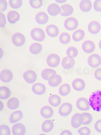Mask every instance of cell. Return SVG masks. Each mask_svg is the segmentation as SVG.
Listing matches in <instances>:
<instances>
[{
  "label": "cell",
  "mask_w": 101,
  "mask_h": 135,
  "mask_svg": "<svg viewBox=\"0 0 101 135\" xmlns=\"http://www.w3.org/2000/svg\"><path fill=\"white\" fill-rule=\"evenodd\" d=\"M89 105L94 111L101 112V90L92 92L89 98Z\"/></svg>",
  "instance_id": "1"
},
{
  "label": "cell",
  "mask_w": 101,
  "mask_h": 135,
  "mask_svg": "<svg viewBox=\"0 0 101 135\" xmlns=\"http://www.w3.org/2000/svg\"><path fill=\"white\" fill-rule=\"evenodd\" d=\"M30 36L33 40L38 42L43 41L45 37L44 31L39 27L33 28L30 31Z\"/></svg>",
  "instance_id": "2"
},
{
  "label": "cell",
  "mask_w": 101,
  "mask_h": 135,
  "mask_svg": "<svg viewBox=\"0 0 101 135\" xmlns=\"http://www.w3.org/2000/svg\"><path fill=\"white\" fill-rule=\"evenodd\" d=\"M61 61L60 58L57 54L52 53L49 55L46 60L47 65L50 67L54 68L58 67Z\"/></svg>",
  "instance_id": "3"
},
{
  "label": "cell",
  "mask_w": 101,
  "mask_h": 135,
  "mask_svg": "<svg viewBox=\"0 0 101 135\" xmlns=\"http://www.w3.org/2000/svg\"><path fill=\"white\" fill-rule=\"evenodd\" d=\"M87 61L90 66L93 68H96L101 64V57L97 54H93L89 56Z\"/></svg>",
  "instance_id": "4"
},
{
  "label": "cell",
  "mask_w": 101,
  "mask_h": 135,
  "mask_svg": "<svg viewBox=\"0 0 101 135\" xmlns=\"http://www.w3.org/2000/svg\"><path fill=\"white\" fill-rule=\"evenodd\" d=\"M78 22L77 19L73 17H70L66 18L64 22V26L67 30H73L78 27Z\"/></svg>",
  "instance_id": "5"
},
{
  "label": "cell",
  "mask_w": 101,
  "mask_h": 135,
  "mask_svg": "<svg viewBox=\"0 0 101 135\" xmlns=\"http://www.w3.org/2000/svg\"><path fill=\"white\" fill-rule=\"evenodd\" d=\"M23 77L26 82L30 84L34 83L37 79L36 73L32 70H28L26 71L23 74Z\"/></svg>",
  "instance_id": "6"
},
{
  "label": "cell",
  "mask_w": 101,
  "mask_h": 135,
  "mask_svg": "<svg viewBox=\"0 0 101 135\" xmlns=\"http://www.w3.org/2000/svg\"><path fill=\"white\" fill-rule=\"evenodd\" d=\"M72 106L69 102L62 104L59 107L58 113L59 115L63 117H66L68 116L71 112Z\"/></svg>",
  "instance_id": "7"
},
{
  "label": "cell",
  "mask_w": 101,
  "mask_h": 135,
  "mask_svg": "<svg viewBox=\"0 0 101 135\" xmlns=\"http://www.w3.org/2000/svg\"><path fill=\"white\" fill-rule=\"evenodd\" d=\"M12 41L15 46L17 47H20L24 44L26 38L24 35L22 33L17 32L13 35L12 37Z\"/></svg>",
  "instance_id": "8"
},
{
  "label": "cell",
  "mask_w": 101,
  "mask_h": 135,
  "mask_svg": "<svg viewBox=\"0 0 101 135\" xmlns=\"http://www.w3.org/2000/svg\"><path fill=\"white\" fill-rule=\"evenodd\" d=\"M76 105L79 110L82 111H87L90 109L89 101L84 97L79 98L76 102Z\"/></svg>",
  "instance_id": "9"
},
{
  "label": "cell",
  "mask_w": 101,
  "mask_h": 135,
  "mask_svg": "<svg viewBox=\"0 0 101 135\" xmlns=\"http://www.w3.org/2000/svg\"><path fill=\"white\" fill-rule=\"evenodd\" d=\"M83 122V117L82 114L76 113L72 116L71 120V124L74 128L77 129L79 127Z\"/></svg>",
  "instance_id": "10"
},
{
  "label": "cell",
  "mask_w": 101,
  "mask_h": 135,
  "mask_svg": "<svg viewBox=\"0 0 101 135\" xmlns=\"http://www.w3.org/2000/svg\"><path fill=\"white\" fill-rule=\"evenodd\" d=\"M13 73L10 70L8 69H4L1 72L0 79L3 82L7 83L10 82L12 80Z\"/></svg>",
  "instance_id": "11"
},
{
  "label": "cell",
  "mask_w": 101,
  "mask_h": 135,
  "mask_svg": "<svg viewBox=\"0 0 101 135\" xmlns=\"http://www.w3.org/2000/svg\"><path fill=\"white\" fill-rule=\"evenodd\" d=\"M83 51L85 53L89 54L93 52L95 49L94 43L92 41L87 40L84 41L82 46Z\"/></svg>",
  "instance_id": "12"
},
{
  "label": "cell",
  "mask_w": 101,
  "mask_h": 135,
  "mask_svg": "<svg viewBox=\"0 0 101 135\" xmlns=\"http://www.w3.org/2000/svg\"><path fill=\"white\" fill-rule=\"evenodd\" d=\"M12 130V133L14 135H24L26 132V129L24 125L20 123L14 125Z\"/></svg>",
  "instance_id": "13"
},
{
  "label": "cell",
  "mask_w": 101,
  "mask_h": 135,
  "mask_svg": "<svg viewBox=\"0 0 101 135\" xmlns=\"http://www.w3.org/2000/svg\"><path fill=\"white\" fill-rule=\"evenodd\" d=\"M73 88L75 90L81 91H83L86 87V83L82 79L77 78L74 79L72 83Z\"/></svg>",
  "instance_id": "14"
},
{
  "label": "cell",
  "mask_w": 101,
  "mask_h": 135,
  "mask_svg": "<svg viewBox=\"0 0 101 135\" xmlns=\"http://www.w3.org/2000/svg\"><path fill=\"white\" fill-rule=\"evenodd\" d=\"M40 114L44 118L48 119L52 117L54 115V111L50 106L46 105L42 107L40 110Z\"/></svg>",
  "instance_id": "15"
},
{
  "label": "cell",
  "mask_w": 101,
  "mask_h": 135,
  "mask_svg": "<svg viewBox=\"0 0 101 135\" xmlns=\"http://www.w3.org/2000/svg\"><path fill=\"white\" fill-rule=\"evenodd\" d=\"M45 86L43 84L37 83L34 84L32 87V90L34 94L38 95L44 94L46 91Z\"/></svg>",
  "instance_id": "16"
},
{
  "label": "cell",
  "mask_w": 101,
  "mask_h": 135,
  "mask_svg": "<svg viewBox=\"0 0 101 135\" xmlns=\"http://www.w3.org/2000/svg\"><path fill=\"white\" fill-rule=\"evenodd\" d=\"M100 23L96 21H93L88 24L87 28L89 32L95 35L98 33L101 29Z\"/></svg>",
  "instance_id": "17"
},
{
  "label": "cell",
  "mask_w": 101,
  "mask_h": 135,
  "mask_svg": "<svg viewBox=\"0 0 101 135\" xmlns=\"http://www.w3.org/2000/svg\"><path fill=\"white\" fill-rule=\"evenodd\" d=\"M45 31L47 35L51 38L57 37L59 32L58 27L53 24H50L47 25L45 28Z\"/></svg>",
  "instance_id": "18"
},
{
  "label": "cell",
  "mask_w": 101,
  "mask_h": 135,
  "mask_svg": "<svg viewBox=\"0 0 101 135\" xmlns=\"http://www.w3.org/2000/svg\"><path fill=\"white\" fill-rule=\"evenodd\" d=\"M23 117L22 112L20 110H16L14 111L10 115L9 121L11 124H14L20 121Z\"/></svg>",
  "instance_id": "19"
},
{
  "label": "cell",
  "mask_w": 101,
  "mask_h": 135,
  "mask_svg": "<svg viewBox=\"0 0 101 135\" xmlns=\"http://www.w3.org/2000/svg\"><path fill=\"white\" fill-rule=\"evenodd\" d=\"M49 20V17L45 12L41 11L37 13L35 16V20L38 24L42 25L46 23Z\"/></svg>",
  "instance_id": "20"
},
{
  "label": "cell",
  "mask_w": 101,
  "mask_h": 135,
  "mask_svg": "<svg viewBox=\"0 0 101 135\" xmlns=\"http://www.w3.org/2000/svg\"><path fill=\"white\" fill-rule=\"evenodd\" d=\"M7 17L8 22L11 24H14L18 21L20 19L19 13L15 11H10L8 13Z\"/></svg>",
  "instance_id": "21"
},
{
  "label": "cell",
  "mask_w": 101,
  "mask_h": 135,
  "mask_svg": "<svg viewBox=\"0 0 101 135\" xmlns=\"http://www.w3.org/2000/svg\"><path fill=\"white\" fill-rule=\"evenodd\" d=\"M48 81L50 86L55 87L58 86L62 83V79L60 75L56 74L52 76Z\"/></svg>",
  "instance_id": "22"
},
{
  "label": "cell",
  "mask_w": 101,
  "mask_h": 135,
  "mask_svg": "<svg viewBox=\"0 0 101 135\" xmlns=\"http://www.w3.org/2000/svg\"><path fill=\"white\" fill-rule=\"evenodd\" d=\"M61 9L56 4L53 3L49 5L47 8V12L51 16H55L60 13Z\"/></svg>",
  "instance_id": "23"
},
{
  "label": "cell",
  "mask_w": 101,
  "mask_h": 135,
  "mask_svg": "<svg viewBox=\"0 0 101 135\" xmlns=\"http://www.w3.org/2000/svg\"><path fill=\"white\" fill-rule=\"evenodd\" d=\"M61 16L67 17L71 15L73 13L74 9L72 7L68 4H65L61 6Z\"/></svg>",
  "instance_id": "24"
},
{
  "label": "cell",
  "mask_w": 101,
  "mask_h": 135,
  "mask_svg": "<svg viewBox=\"0 0 101 135\" xmlns=\"http://www.w3.org/2000/svg\"><path fill=\"white\" fill-rule=\"evenodd\" d=\"M75 64L74 59L68 56L64 57L62 60V66L65 69H68L71 68L73 67Z\"/></svg>",
  "instance_id": "25"
},
{
  "label": "cell",
  "mask_w": 101,
  "mask_h": 135,
  "mask_svg": "<svg viewBox=\"0 0 101 135\" xmlns=\"http://www.w3.org/2000/svg\"><path fill=\"white\" fill-rule=\"evenodd\" d=\"M20 105V101L17 97H13L7 101V108L11 110H14L18 109Z\"/></svg>",
  "instance_id": "26"
},
{
  "label": "cell",
  "mask_w": 101,
  "mask_h": 135,
  "mask_svg": "<svg viewBox=\"0 0 101 135\" xmlns=\"http://www.w3.org/2000/svg\"><path fill=\"white\" fill-rule=\"evenodd\" d=\"M54 126L53 122L51 120H45L42 123L41 128L42 131L45 133H48L51 131Z\"/></svg>",
  "instance_id": "27"
},
{
  "label": "cell",
  "mask_w": 101,
  "mask_h": 135,
  "mask_svg": "<svg viewBox=\"0 0 101 135\" xmlns=\"http://www.w3.org/2000/svg\"><path fill=\"white\" fill-rule=\"evenodd\" d=\"M49 104L54 107H57L60 105L61 102L60 96L56 94H52L49 97L48 100Z\"/></svg>",
  "instance_id": "28"
},
{
  "label": "cell",
  "mask_w": 101,
  "mask_h": 135,
  "mask_svg": "<svg viewBox=\"0 0 101 135\" xmlns=\"http://www.w3.org/2000/svg\"><path fill=\"white\" fill-rule=\"evenodd\" d=\"M92 7V3L90 0H83L81 1L80 3L79 8L83 12H89L91 9Z\"/></svg>",
  "instance_id": "29"
},
{
  "label": "cell",
  "mask_w": 101,
  "mask_h": 135,
  "mask_svg": "<svg viewBox=\"0 0 101 135\" xmlns=\"http://www.w3.org/2000/svg\"><path fill=\"white\" fill-rule=\"evenodd\" d=\"M10 89L6 86H1L0 87V99L5 100L8 99L11 95Z\"/></svg>",
  "instance_id": "30"
},
{
  "label": "cell",
  "mask_w": 101,
  "mask_h": 135,
  "mask_svg": "<svg viewBox=\"0 0 101 135\" xmlns=\"http://www.w3.org/2000/svg\"><path fill=\"white\" fill-rule=\"evenodd\" d=\"M43 48L42 45L40 43H34L32 44L29 48L30 52L33 55H37L41 52Z\"/></svg>",
  "instance_id": "31"
},
{
  "label": "cell",
  "mask_w": 101,
  "mask_h": 135,
  "mask_svg": "<svg viewBox=\"0 0 101 135\" xmlns=\"http://www.w3.org/2000/svg\"><path fill=\"white\" fill-rule=\"evenodd\" d=\"M56 74V71L50 68H46L41 72V75L42 78L44 80L48 81L50 77L53 75Z\"/></svg>",
  "instance_id": "32"
},
{
  "label": "cell",
  "mask_w": 101,
  "mask_h": 135,
  "mask_svg": "<svg viewBox=\"0 0 101 135\" xmlns=\"http://www.w3.org/2000/svg\"><path fill=\"white\" fill-rule=\"evenodd\" d=\"M71 90V87L67 83H64L61 85L59 89L60 94L63 96L68 95Z\"/></svg>",
  "instance_id": "33"
},
{
  "label": "cell",
  "mask_w": 101,
  "mask_h": 135,
  "mask_svg": "<svg viewBox=\"0 0 101 135\" xmlns=\"http://www.w3.org/2000/svg\"><path fill=\"white\" fill-rule=\"evenodd\" d=\"M85 35L84 31L81 29H79L73 33L72 38L73 41L75 42L80 41L84 38Z\"/></svg>",
  "instance_id": "34"
},
{
  "label": "cell",
  "mask_w": 101,
  "mask_h": 135,
  "mask_svg": "<svg viewBox=\"0 0 101 135\" xmlns=\"http://www.w3.org/2000/svg\"><path fill=\"white\" fill-rule=\"evenodd\" d=\"M60 42L63 44H68L70 41L71 37L70 35L66 32L61 33L59 37Z\"/></svg>",
  "instance_id": "35"
},
{
  "label": "cell",
  "mask_w": 101,
  "mask_h": 135,
  "mask_svg": "<svg viewBox=\"0 0 101 135\" xmlns=\"http://www.w3.org/2000/svg\"><path fill=\"white\" fill-rule=\"evenodd\" d=\"M78 51L75 47L71 46L69 47L66 51V54L67 56L72 58H74L78 56Z\"/></svg>",
  "instance_id": "36"
},
{
  "label": "cell",
  "mask_w": 101,
  "mask_h": 135,
  "mask_svg": "<svg viewBox=\"0 0 101 135\" xmlns=\"http://www.w3.org/2000/svg\"><path fill=\"white\" fill-rule=\"evenodd\" d=\"M82 114L83 117L82 125H87L90 124L93 120V117L91 115L87 112H84Z\"/></svg>",
  "instance_id": "37"
},
{
  "label": "cell",
  "mask_w": 101,
  "mask_h": 135,
  "mask_svg": "<svg viewBox=\"0 0 101 135\" xmlns=\"http://www.w3.org/2000/svg\"><path fill=\"white\" fill-rule=\"evenodd\" d=\"M29 3L31 7L35 9L40 8L44 3L43 1L41 0H30Z\"/></svg>",
  "instance_id": "38"
},
{
  "label": "cell",
  "mask_w": 101,
  "mask_h": 135,
  "mask_svg": "<svg viewBox=\"0 0 101 135\" xmlns=\"http://www.w3.org/2000/svg\"><path fill=\"white\" fill-rule=\"evenodd\" d=\"M9 2L10 6L14 9L19 8L22 5V1L21 0H10Z\"/></svg>",
  "instance_id": "39"
},
{
  "label": "cell",
  "mask_w": 101,
  "mask_h": 135,
  "mask_svg": "<svg viewBox=\"0 0 101 135\" xmlns=\"http://www.w3.org/2000/svg\"><path fill=\"white\" fill-rule=\"evenodd\" d=\"M11 130L9 126L6 124H2L0 126V135H10Z\"/></svg>",
  "instance_id": "40"
},
{
  "label": "cell",
  "mask_w": 101,
  "mask_h": 135,
  "mask_svg": "<svg viewBox=\"0 0 101 135\" xmlns=\"http://www.w3.org/2000/svg\"><path fill=\"white\" fill-rule=\"evenodd\" d=\"M78 133L81 135H89L91 133L90 128L86 126L82 127L78 130Z\"/></svg>",
  "instance_id": "41"
},
{
  "label": "cell",
  "mask_w": 101,
  "mask_h": 135,
  "mask_svg": "<svg viewBox=\"0 0 101 135\" xmlns=\"http://www.w3.org/2000/svg\"><path fill=\"white\" fill-rule=\"evenodd\" d=\"M6 23V20L5 15L0 12V27L4 28Z\"/></svg>",
  "instance_id": "42"
},
{
  "label": "cell",
  "mask_w": 101,
  "mask_h": 135,
  "mask_svg": "<svg viewBox=\"0 0 101 135\" xmlns=\"http://www.w3.org/2000/svg\"><path fill=\"white\" fill-rule=\"evenodd\" d=\"M93 8L96 12H101V0H96L94 2Z\"/></svg>",
  "instance_id": "43"
},
{
  "label": "cell",
  "mask_w": 101,
  "mask_h": 135,
  "mask_svg": "<svg viewBox=\"0 0 101 135\" xmlns=\"http://www.w3.org/2000/svg\"><path fill=\"white\" fill-rule=\"evenodd\" d=\"M7 7V3L6 1L0 0V10L1 11L4 12L5 11Z\"/></svg>",
  "instance_id": "44"
},
{
  "label": "cell",
  "mask_w": 101,
  "mask_h": 135,
  "mask_svg": "<svg viewBox=\"0 0 101 135\" xmlns=\"http://www.w3.org/2000/svg\"><path fill=\"white\" fill-rule=\"evenodd\" d=\"M94 128L98 132L101 133V119L97 121L94 125Z\"/></svg>",
  "instance_id": "45"
},
{
  "label": "cell",
  "mask_w": 101,
  "mask_h": 135,
  "mask_svg": "<svg viewBox=\"0 0 101 135\" xmlns=\"http://www.w3.org/2000/svg\"><path fill=\"white\" fill-rule=\"evenodd\" d=\"M94 75L96 79L101 81V68L96 69L95 71Z\"/></svg>",
  "instance_id": "46"
},
{
  "label": "cell",
  "mask_w": 101,
  "mask_h": 135,
  "mask_svg": "<svg viewBox=\"0 0 101 135\" xmlns=\"http://www.w3.org/2000/svg\"><path fill=\"white\" fill-rule=\"evenodd\" d=\"M60 135H72V133L71 132L68 130H63L60 133Z\"/></svg>",
  "instance_id": "47"
},
{
  "label": "cell",
  "mask_w": 101,
  "mask_h": 135,
  "mask_svg": "<svg viewBox=\"0 0 101 135\" xmlns=\"http://www.w3.org/2000/svg\"><path fill=\"white\" fill-rule=\"evenodd\" d=\"M4 108V105L3 102L2 101L0 100V112L2 111Z\"/></svg>",
  "instance_id": "48"
},
{
  "label": "cell",
  "mask_w": 101,
  "mask_h": 135,
  "mask_svg": "<svg viewBox=\"0 0 101 135\" xmlns=\"http://www.w3.org/2000/svg\"><path fill=\"white\" fill-rule=\"evenodd\" d=\"M56 2L59 3H62L65 2L66 0H56Z\"/></svg>",
  "instance_id": "49"
},
{
  "label": "cell",
  "mask_w": 101,
  "mask_h": 135,
  "mask_svg": "<svg viewBox=\"0 0 101 135\" xmlns=\"http://www.w3.org/2000/svg\"><path fill=\"white\" fill-rule=\"evenodd\" d=\"M98 46L99 48L101 50V39L99 42L98 43Z\"/></svg>",
  "instance_id": "50"
}]
</instances>
